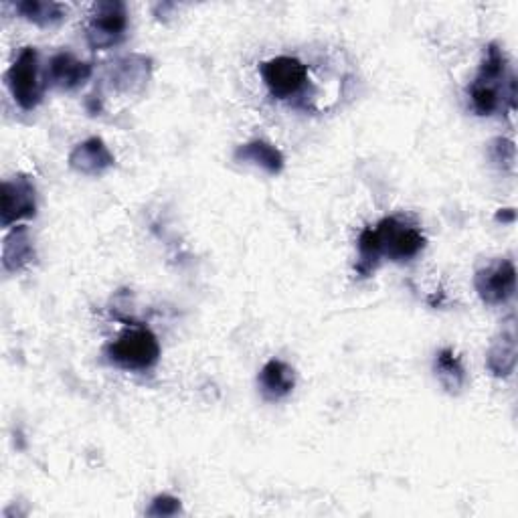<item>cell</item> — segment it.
I'll return each instance as SVG.
<instances>
[{
    "mask_svg": "<svg viewBox=\"0 0 518 518\" xmlns=\"http://www.w3.org/2000/svg\"><path fill=\"white\" fill-rule=\"evenodd\" d=\"M490 156L492 160L502 166V168H512L514 166V144L504 138H496L490 146Z\"/></svg>",
    "mask_w": 518,
    "mask_h": 518,
    "instance_id": "19",
    "label": "cell"
},
{
    "mask_svg": "<svg viewBox=\"0 0 518 518\" xmlns=\"http://www.w3.org/2000/svg\"><path fill=\"white\" fill-rule=\"evenodd\" d=\"M106 355L112 365L124 371L144 373L156 367L160 359V344L152 330L136 326L122 332L114 342H110Z\"/></svg>",
    "mask_w": 518,
    "mask_h": 518,
    "instance_id": "2",
    "label": "cell"
},
{
    "mask_svg": "<svg viewBox=\"0 0 518 518\" xmlns=\"http://www.w3.org/2000/svg\"><path fill=\"white\" fill-rule=\"evenodd\" d=\"M148 71H150V61L146 57H140V55L126 57V59L118 61L116 85L126 92L138 90L146 83Z\"/></svg>",
    "mask_w": 518,
    "mask_h": 518,
    "instance_id": "17",
    "label": "cell"
},
{
    "mask_svg": "<svg viewBox=\"0 0 518 518\" xmlns=\"http://www.w3.org/2000/svg\"><path fill=\"white\" fill-rule=\"evenodd\" d=\"M476 290L482 302L490 306H498L508 302L516 292V270L508 259H500L496 264L482 268L476 274Z\"/></svg>",
    "mask_w": 518,
    "mask_h": 518,
    "instance_id": "7",
    "label": "cell"
},
{
    "mask_svg": "<svg viewBox=\"0 0 518 518\" xmlns=\"http://www.w3.org/2000/svg\"><path fill=\"white\" fill-rule=\"evenodd\" d=\"M516 367V324L510 316L488 351V369L496 377H508Z\"/></svg>",
    "mask_w": 518,
    "mask_h": 518,
    "instance_id": "11",
    "label": "cell"
},
{
    "mask_svg": "<svg viewBox=\"0 0 518 518\" xmlns=\"http://www.w3.org/2000/svg\"><path fill=\"white\" fill-rule=\"evenodd\" d=\"M3 227H11L21 219H31L37 213L35 185L27 177H15L3 183Z\"/></svg>",
    "mask_w": 518,
    "mask_h": 518,
    "instance_id": "8",
    "label": "cell"
},
{
    "mask_svg": "<svg viewBox=\"0 0 518 518\" xmlns=\"http://www.w3.org/2000/svg\"><path fill=\"white\" fill-rule=\"evenodd\" d=\"M235 158L239 162H249L259 168H264L270 175H280L284 170V156L282 152L264 140H253L237 148Z\"/></svg>",
    "mask_w": 518,
    "mask_h": 518,
    "instance_id": "13",
    "label": "cell"
},
{
    "mask_svg": "<svg viewBox=\"0 0 518 518\" xmlns=\"http://www.w3.org/2000/svg\"><path fill=\"white\" fill-rule=\"evenodd\" d=\"M128 29V11L124 3L108 0L94 5L88 25V43L94 49H110L118 45Z\"/></svg>",
    "mask_w": 518,
    "mask_h": 518,
    "instance_id": "6",
    "label": "cell"
},
{
    "mask_svg": "<svg viewBox=\"0 0 518 518\" xmlns=\"http://www.w3.org/2000/svg\"><path fill=\"white\" fill-rule=\"evenodd\" d=\"M92 63L79 61L71 53H57L49 61L47 77L59 90H75L92 77Z\"/></svg>",
    "mask_w": 518,
    "mask_h": 518,
    "instance_id": "10",
    "label": "cell"
},
{
    "mask_svg": "<svg viewBox=\"0 0 518 518\" xmlns=\"http://www.w3.org/2000/svg\"><path fill=\"white\" fill-rule=\"evenodd\" d=\"M114 162V154L102 138H88L85 142L77 144L69 154V166L88 177L104 175L108 168L114 166Z\"/></svg>",
    "mask_w": 518,
    "mask_h": 518,
    "instance_id": "9",
    "label": "cell"
},
{
    "mask_svg": "<svg viewBox=\"0 0 518 518\" xmlns=\"http://www.w3.org/2000/svg\"><path fill=\"white\" fill-rule=\"evenodd\" d=\"M504 71H506V59L502 49L496 43L488 45L480 71L468 88L472 110L478 116H492L500 108V102L504 100V94H506Z\"/></svg>",
    "mask_w": 518,
    "mask_h": 518,
    "instance_id": "1",
    "label": "cell"
},
{
    "mask_svg": "<svg viewBox=\"0 0 518 518\" xmlns=\"http://www.w3.org/2000/svg\"><path fill=\"white\" fill-rule=\"evenodd\" d=\"M9 90L23 110H33L43 98V83L39 75V53L35 47H25L11 69L7 71Z\"/></svg>",
    "mask_w": 518,
    "mask_h": 518,
    "instance_id": "4",
    "label": "cell"
},
{
    "mask_svg": "<svg viewBox=\"0 0 518 518\" xmlns=\"http://www.w3.org/2000/svg\"><path fill=\"white\" fill-rule=\"evenodd\" d=\"M181 512V500L175 496H156L152 500V506L148 508V516H177Z\"/></svg>",
    "mask_w": 518,
    "mask_h": 518,
    "instance_id": "18",
    "label": "cell"
},
{
    "mask_svg": "<svg viewBox=\"0 0 518 518\" xmlns=\"http://www.w3.org/2000/svg\"><path fill=\"white\" fill-rule=\"evenodd\" d=\"M15 11L23 19H27L39 27H55L67 15V9L63 5L47 3V0H23V3L15 5Z\"/></svg>",
    "mask_w": 518,
    "mask_h": 518,
    "instance_id": "15",
    "label": "cell"
},
{
    "mask_svg": "<svg viewBox=\"0 0 518 518\" xmlns=\"http://www.w3.org/2000/svg\"><path fill=\"white\" fill-rule=\"evenodd\" d=\"M436 375L448 393H460L466 385V371L452 349H444L436 359Z\"/></svg>",
    "mask_w": 518,
    "mask_h": 518,
    "instance_id": "16",
    "label": "cell"
},
{
    "mask_svg": "<svg viewBox=\"0 0 518 518\" xmlns=\"http://www.w3.org/2000/svg\"><path fill=\"white\" fill-rule=\"evenodd\" d=\"M373 233L381 257H389L391 262H409L425 247L423 233L413 223L399 217L381 219L373 227Z\"/></svg>",
    "mask_w": 518,
    "mask_h": 518,
    "instance_id": "3",
    "label": "cell"
},
{
    "mask_svg": "<svg viewBox=\"0 0 518 518\" xmlns=\"http://www.w3.org/2000/svg\"><path fill=\"white\" fill-rule=\"evenodd\" d=\"M262 77L276 100H292L308 83V69L300 59L282 55L262 63Z\"/></svg>",
    "mask_w": 518,
    "mask_h": 518,
    "instance_id": "5",
    "label": "cell"
},
{
    "mask_svg": "<svg viewBox=\"0 0 518 518\" xmlns=\"http://www.w3.org/2000/svg\"><path fill=\"white\" fill-rule=\"evenodd\" d=\"M35 259L33 241L29 237L27 227H17L5 239L3 251V266L7 272H19Z\"/></svg>",
    "mask_w": 518,
    "mask_h": 518,
    "instance_id": "14",
    "label": "cell"
},
{
    "mask_svg": "<svg viewBox=\"0 0 518 518\" xmlns=\"http://www.w3.org/2000/svg\"><path fill=\"white\" fill-rule=\"evenodd\" d=\"M257 383L266 399L280 401L294 391L296 375L288 363H284L280 359H272L264 365L262 373H259V377H257Z\"/></svg>",
    "mask_w": 518,
    "mask_h": 518,
    "instance_id": "12",
    "label": "cell"
}]
</instances>
